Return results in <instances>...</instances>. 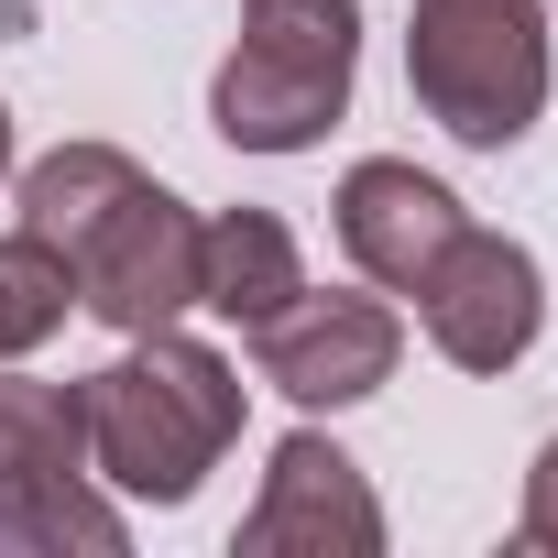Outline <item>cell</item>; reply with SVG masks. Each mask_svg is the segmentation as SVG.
Wrapping results in <instances>:
<instances>
[{
    "mask_svg": "<svg viewBox=\"0 0 558 558\" xmlns=\"http://www.w3.org/2000/svg\"><path fill=\"white\" fill-rule=\"evenodd\" d=\"M307 286V263H296V230L274 219V208H219L208 230H197V307H219V318H274Z\"/></svg>",
    "mask_w": 558,
    "mask_h": 558,
    "instance_id": "10",
    "label": "cell"
},
{
    "mask_svg": "<svg viewBox=\"0 0 558 558\" xmlns=\"http://www.w3.org/2000/svg\"><path fill=\"white\" fill-rule=\"evenodd\" d=\"M66 307H77L66 263H56L34 230H12V241H0V362H23L34 340H56V329H66Z\"/></svg>",
    "mask_w": 558,
    "mask_h": 558,
    "instance_id": "11",
    "label": "cell"
},
{
    "mask_svg": "<svg viewBox=\"0 0 558 558\" xmlns=\"http://www.w3.org/2000/svg\"><path fill=\"white\" fill-rule=\"evenodd\" d=\"M384 504L329 438H286L263 471V504L241 514V558H373Z\"/></svg>",
    "mask_w": 558,
    "mask_h": 558,
    "instance_id": "8",
    "label": "cell"
},
{
    "mask_svg": "<svg viewBox=\"0 0 558 558\" xmlns=\"http://www.w3.org/2000/svg\"><path fill=\"white\" fill-rule=\"evenodd\" d=\"M405 362V318L384 296H318L296 286L274 318H252V373L274 395H296V405H362L384 395Z\"/></svg>",
    "mask_w": 558,
    "mask_h": 558,
    "instance_id": "6",
    "label": "cell"
},
{
    "mask_svg": "<svg viewBox=\"0 0 558 558\" xmlns=\"http://www.w3.org/2000/svg\"><path fill=\"white\" fill-rule=\"evenodd\" d=\"M460 230H471L460 197H449L438 175L395 165V154H373V165L340 175V252L373 274V286H395V296H416V274H427Z\"/></svg>",
    "mask_w": 558,
    "mask_h": 558,
    "instance_id": "9",
    "label": "cell"
},
{
    "mask_svg": "<svg viewBox=\"0 0 558 558\" xmlns=\"http://www.w3.org/2000/svg\"><path fill=\"white\" fill-rule=\"evenodd\" d=\"M351 66H362V0H241V45L208 88V121L241 154H307L351 110Z\"/></svg>",
    "mask_w": 558,
    "mask_h": 558,
    "instance_id": "3",
    "label": "cell"
},
{
    "mask_svg": "<svg viewBox=\"0 0 558 558\" xmlns=\"http://www.w3.org/2000/svg\"><path fill=\"white\" fill-rule=\"evenodd\" d=\"M525 547H558V438H547L536 471H525Z\"/></svg>",
    "mask_w": 558,
    "mask_h": 558,
    "instance_id": "12",
    "label": "cell"
},
{
    "mask_svg": "<svg viewBox=\"0 0 558 558\" xmlns=\"http://www.w3.org/2000/svg\"><path fill=\"white\" fill-rule=\"evenodd\" d=\"M416 318L460 373H504L536 351L547 329V286H536V252L504 230H460L427 274H416Z\"/></svg>",
    "mask_w": 558,
    "mask_h": 558,
    "instance_id": "7",
    "label": "cell"
},
{
    "mask_svg": "<svg viewBox=\"0 0 558 558\" xmlns=\"http://www.w3.org/2000/svg\"><path fill=\"white\" fill-rule=\"evenodd\" d=\"M23 230L66 263L77 307L99 329H121V340L175 329L197 307V219H186V197L154 186L110 143H56L23 175Z\"/></svg>",
    "mask_w": 558,
    "mask_h": 558,
    "instance_id": "1",
    "label": "cell"
},
{
    "mask_svg": "<svg viewBox=\"0 0 558 558\" xmlns=\"http://www.w3.org/2000/svg\"><path fill=\"white\" fill-rule=\"evenodd\" d=\"M77 405H88V471L121 482L132 504H186L241 438V373L175 329H143L110 373L77 384Z\"/></svg>",
    "mask_w": 558,
    "mask_h": 558,
    "instance_id": "2",
    "label": "cell"
},
{
    "mask_svg": "<svg viewBox=\"0 0 558 558\" xmlns=\"http://www.w3.org/2000/svg\"><path fill=\"white\" fill-rule=\"evenodd\" d=\"M0 547H121V514L88 493V405L77 384H0Z\"/></svg>",
    "mask_w": 558,
    "mask_h": 558,
    "instance_id": "5",
    "label": "cell"
},
{
    "mask_svg": "<svg viewBox=\"0 0 558 558\" xmlns=\"http://www.w3.org/2000/svg\"><path fill=\"white\" fill-rule=\"evenodd\" d=\"M405 77L449 143L504 154L547 110V12L536 0H416Z\"/></svg>",
    "mask_w": 558,
    "mask_h": 558,
    "instance_id": "4",
    "label": "cell"
},
{
    "mask_svg": "<svg viewBox=\"0 0 558 558\" xmlns=\"http://www.w3.org/2000/svg\"><path fill=\"white\" fill-rule=\"evenodd\" d=\"M0 175H12V110H0Z\"/></svg>",
    "mask_w": 558,
    "mask_h": 558,
    "instance_id": "13",
    "label": "cell"
}]
</instances>
